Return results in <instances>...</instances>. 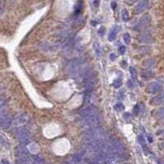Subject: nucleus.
<instances>
[{"label": "nucleus", "instance_id": "obj_1", "mask_svg": "<svg viewBox=\"0 0 164 164\" xmlns=\"http://www.w3.org/2000/svg\"><path fill=\"white\" fill-rule=\"evenodd\" d=\"M147 4H148V1H142L139 3V4L136 7L135 10H134V12L135 13H139V12H142L144 9L146 8L147 7Z\"/></svg>", "mask_w": 164, "mask_h": 164}, {"label": "nucleus", "instance_id": "obj_2", "mask_svg": "<svg viewBox=\"0 0 164 164\" xmlns=\"http://www.w3.org/2000/svg\"><path fill=\"white\" fill-rule=\"evenodd\" d=\"M117 35V26H114L113 29L111 30L109 35H108V39H109L110 41H113L116 37Z\"/></svg>", "mask_w": 164, "mask_h": 164}, {"label": "nucleus", "instance_id": "obj_3", "mask_svg": "<svg viewBox=\"0 0 164 164\" xmlns=\"http://www.w3.org/2000/svg\"><path fill=\"white\" fill-rule=\"evenodd\" d=\"M138 140H139V143L142 145L143 149V151H146L148 150V148H147V144H146V141L144 140V137L143 135H139L138 137Z\"/></svg>", "mask_w": 164, "mask_h": 164}, {"label": "nucleus", "instance_id": "obj_4", "mask_svg": "<svg viewBox=\"0 0 164 164\" xmlns=\"http://www.w3.org/2000/svg\"><path fill=\"white\" fill-rule=\"evenodd\" d=\"M121 16H122V19L124 21H129V13H128V11L126 9H123L122 12H121Z\"/></svg>", "mask_w": 164, "mask_h": 164}, {"label": "nucleus", "instance_id": "obj_5", "mask_svg": "<svg viewBox=\"0 0 164 164\" xmlns=\"http://www.w3.org/2000/svg\"><path fill=\"white\" fill-rule=\"evenodd\" d=\"M130 71L131 77H132L133 80H136V78H137V71H136L135 69L131 67L130 68Z\"/></svg>", "mask_w": 164, "mask_h": 164}, {"label": "nucleus", "instance_id": "obj_6", "mask_svg": "<svg viewBox=\"0 0 164 164\" xmlns=\"http://www.w3.org/2000/svg\"><path fill=\"white\" fill-rule=\"evenodd\" d=\"M123 38H124V43H125L126 44H130V39H131V37H130V34H128V33H125V34L124 35Z\"/></svg>", "mask_w": 164, "mask_h": 164}, {"label": "nucleus", "instance_id": "obj_7", "mask_svg": "<svg viewBox=\"0 0 164 164\" xmlns=\"http://www.w3.org/2000/svg\"><path fill=\"white\" fill-rule=\"evenodd\" d=\"M150 87L152 88V92H156V91L158 90L159 85H157V84H153V85H151Z\"/></svg>", "mask_w": 164, "mask_h": 164}, {"label": "nucleus", "instance_id": "obj_8", "mask_svg": "<svg viewBox=\"0 0 164 164\" xmlns=\"http://www.w3.org/2000/svg\"><path fill=\"white\" fill-rule=\"evenodd\" d=\"M115 108L116 109H117L118 111H121V110H123L124 109V106L121 103H118L116 105V107H115Z\"/></svg>", "mask_w": 164, "mask_h": 164}, {"label": "nucleus", "instance_id": "obj_9", "mask_svg": "<svg viewBox=\"0 0 164 164\" xmlns=\"http://www.w3.org/2000/svg\"><path fill=\"white\" fill-rule=\"evenodd\" d=\"M119 51H120V52L121 54H124V52H125V47L124 46H120V47L119 48Z\"/></svg>", "mask_w": 164, "mask_h": 164}, {"label": "nucleus", "instance_id": "obj_10", "mask_svg": "<svg viewBox=\"0 0 164 164\" xmlns=\"http://www.w3.org/2000/svg\"><path fill=\"white\" fill-rule=\"evenodd\" d=\"M111 6H112L113 9L115 10V9H116V2H111Z\"/></svg>", "mask_w": 164, "mask_h": 164}, {"label": "nucleus", "instance_id": "obj_11", "mask_svg": "<svg viewBox=\"0 0 164 164\" xmlns=\"http://www.w3.org/2000/svg\"><path fill=\"white\" fill-rule=\"evenodd\" d=\"M3 163H4V164H9L8 161H6V160H3Z\"/></svg>", "mask_w": 164, "mask_h": 164}]
</instances>
